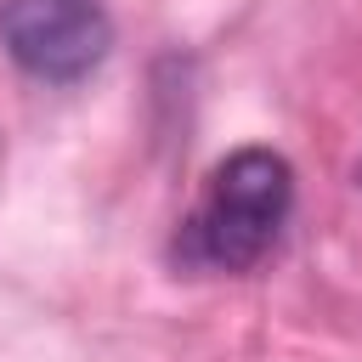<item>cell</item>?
<instances>
[{
  "mask_svg": "<svg viewBox=\"0 0 362 362\" xmlns=\"http://www.w3.org/2000/svg\"><path fill=\"white\" fill-rule=\"evenodd\" d=\"M288 204H294L288 158L272 147H238L209 170L204 198L181 221L175 260L192 272H249L277 243Z\"/></svg>",
  "mask_w": 362,
  "mask_h": 362,
  "instance_id": "cell-1",
  "label": "cell"
},
{
  "mask_svg": "<svg viewBox=\"0 0 362 362\" xmlns=\"http://www.w3.org/2000/svg\"><path fill=\"white\" fill-rule=\"evenodd\" d=\"M0 45L23 74L45 85H79L102 68L113 45V23L102 0H6Z\"/></svg>",
  "mask_w": 362,
  "mask_h": 362,
  "instance_id": "cell-2",
  "label": "cell"
}]
</instances>
